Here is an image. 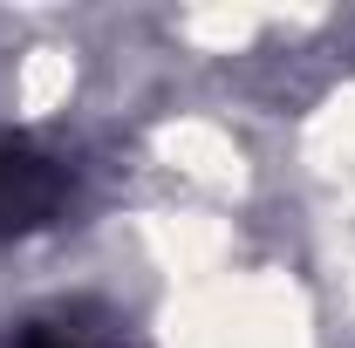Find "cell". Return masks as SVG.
<instances>
[{"mask_svg": "<svg viewBox=\"0 0 355 348\" xmlns=\"http://www.w3.org/2000/svg\"><path fill=\"white\" fill-rule=\"evenodd\" d=\"M69 198H76V177L62 157L0 137V239H28V232L55 225L69 212Z\"/></svg>", "mask_w": 355, "mask_h": 348, "instance_id": "cell-1", "label": "cell"}, {"mask_svg": "<svg viewBox=\"0 0 355 348\" xmlns=\"http://www.w3.org/2000/svg\"><path fill=\"white\" fill-rule=\"evenodd\" d=\"M7 348H116V328L110 321H96L89 307H55V314H35V321H21Z\"/></svg>", "mask_w": 355, "mask_h": 348, "instance_id": "cell-2", "label": "cell"}]
</instances>
